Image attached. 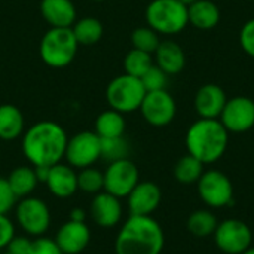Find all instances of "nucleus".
I'll return each mask as SVG.
<instances>
[{"instance_id":"nucleus-1","label":"nucleus","mask_w":254,"mask_h":254,"mask_svg":"<svg viewBox=\"0 0 254 254\" xmlns=\"http://www.w3.org/2000/svg\"><path fill=\"white\" fill-rule=\"evenodd\" d=\"M68 137L54 121H40L22 134V153L33 167H52L64 159Z\"/></svg>"},{"instance_id":"nucleus-2","label":"nucleus","mask_w":254,"mask_h":254,"mask_svg":"<svg viewBox=\"0 0 254 254\" xmlns=\"http://www.w3.org/2000/svg\"><path fill=\"white\" fill-rule=\"evenodd\" d=\"M165 244L162 226L152 216H129L115 240L116 254H161Z\"/></svg>"},{"instance_id":"nucleus-3","label":"nucleus","mask_w":254,"mask_h":254,"mask_svg":"<svg viewBox=\"0 0 254 254\" xmlns=\"http://www.w3.org/2000/svg\"><path fill=\"white\" fill-rule=\"evenodd\" d=\"M228 131L219 119H199L186 132V147L189 155L204 165L219 161L228 147Z\"/></svg>"},{"instance_id":"nucleus-4","label":"nucleus","mask_w":254,"mask_h":254,"mask_svg":"<svg viewBox=\"0 0 254 254\" xmlns=\"http://www.w3.org/2000/svg\"><path fill=\"white\" fill-rule=\"evenodd\" d=\"M77 46L79 43L74 37L71 27H51L40 40L39 52L42 61L46 65L54 68H63L74 60Z\"/></svg>"},{"instance_id":"nucleus-5","label":"nucleus","mask_w":254,"mask_h":254,"mask_svg":"<svg viewBox=\"0 0 254 254\" xmlns=\"http://www.w3.org/2000/svg\"><path fill=\"white\" fill-rule=\"evenodd\" d=\"M146 21L159 34H177L189 24L188 6L179 0H152L146 9Z\"/></svg>"},{"instance_id":"nucleus-6","label":"nucleus","mask_w":254,"mask_h":254,"mask_svg":"<svg viewBox=\"0 0 254 254\" xmlns=\"http://www.w3.org/2000/svg\"><path fill=\"white\" fill-rule=\"evenodd\" d=\"M146 92L138 77L124 73L110 80L106 88V100L110 109L121 113H131L140 110Z\"/></svg>"},{"instance_id":"nucleus-7","label":"nucleus","mask_w":254,"mask_h":254,"mask_svg":"<svg viewBox=\"0 0 254 254\" xmlns=\"http://www.w3.org/2000/svg\"><path fill=\"white\" fill-rule=\"evenodd\" d=\"M15 220L28 237H43L51 226V210L43 199L30 195L16 202Z\"/></svg>"},{"instance_id":"nucleus-8","label":"nucleus","mask_w":254,"mask_h":254,"mask_svg":"<svg viewBox=\"0 0 254 254\" xmlns=\"http://www.w3.org/2000/svg\"><path fill=\"white\" fill-rule=\"evenodd\" d=\"M64 159L74 170L94 167L101 159V138L95 131H82L67 141Z\"/></svg>"},{"instance_id":"nucleus-9","label":"nucleus","mask_w":254,"mask_h":254,"mask_svg":"<svg viewBox=\"0 0 254 254\" xmlns=\"http://www.w3.org/2000/svg\"><path fill=\"white\" fill-rule=\"evenodd\" d=\"M103 176H104L103 190L119 199L127 198L140 182L138 168L129 158L109 162L107 168L103 171Z\"/></svg>"},{"instance_id":"nucleus-10","label":"nucleus","mask_w":254,"mask_h":254,"mask_svg":"<svg viewBox=\"0 0 254 254\" xmlns=\"http://www.w3.org/2000/svg\"><path fill=\"white\" fill-rule=\"evenodd\" d=\"M198 192L201 199L213 208L229 205L234 196L232 182L219 170L204 171V174L198 180Z\"/></svg>"},{"instance_id":"nucleus-11","label":"nucleus","mask_w":254,"mask_h":254,"mask_svg":"<svg viewBox=\"0 0 254 254\" xmlns=\"http://www.w3.org/2000/svg\"><path fill=\"white\" fill-rule=\"evenodd\" d=\"M214 235L216 246L226 254H241L253 241V232L250 228L238 219H228L217 225Z\"/></svg>"},{"instance_id":"nucleus-12","label":"nucleus","mask_w":254,"mask_h":254,"mask_svg":"<svg viewBox=\"0 0 254 254\" xmlns=\"http://www.w3.org/2000/svg\"><path fill=\"white\" fill-rule=\"evenodd\" d=\"M140 112L152 127H165L173 122L177 107L173 95L167 89L146 92Z\"/></svg>"},{"instance_id":"nucleus-13","label":"nucleus","mask_w":254,"mask_h":254,"mask_svg":"<svg viewBox=\"0 0 254 254\" xmlns=\"http://www.w3.org/2000/svg\"><path fill=\"white\" fill-rule=\"evenodd\" d=\"M220 122L228 132H246L254 127V101L249 97H234L228 100L222 115Z\"/></svg>"},{"instance_id":"nucleus-14","label":"nucleus","mask_w":254,"mask_h":254,"mask_svg":"<svg viewBox=\"0 0 254 254\" xmlns=\"http://www.w3.org/2000/svg\"><path fill=\"white\" fill-rule=\"evenodd\" d=\"M54 240L64 254H80L91 243V229L85 222L67 220L57 231Z\"/></svg>"},{"instance_id":"nucleus-15","label":"nucleus","mask_w":254,"mask_h":254,"mask_svg":"<svg viewBox=\"0 0 254 254\" xmlns=\"http://www.w3.org/2000/svg\"><path fill=\"white\" fill-rule=\"evenodd\" d=\"M127 198L131 216H152L161 204L162 192L153 182H138Z\"/></svg>"},{"instance_id":"nucleus-16","label":"nucleus","mask_w":254,"mask_h":254,"mask_svg":"<svg viewBox=\"0 0 254 254\" xmlns=\"http://www.w3.org/2000/svg\"><path fill=\"white\" fill-rule=\"evenodd\" d=\"M122 213L121 199L107 192L94 195L89 205V216L100 228H115L122 220Z\"/></svg>"},{"instance_id":"nucleus-17","label":"nucleus","mask_w":254,"mask_h":254,"mask_svg":"<svg viewBox=\"0 0 254 254\" xmlns=\"http://www.w3.org/2000/svg\"><path fill=\"white\" fill-rule=\"evenodd\" d=\"M45 185L55 198L67 199L79 190L77 173L71 165L58 162L49 168V174Z\"/></svg>"},{"instance_id":"nucleus-18","label":"nucleus","mask_w":254,"mask_h":254,"mask_svg":"<svg viewBox=\"0 0 254 254\" xmlns=\"http://www.w3.org/2000/svg\"><path fill=\"white\" fill-rule=\"evenodd\" d=\"M225 91L216 83H207L199 88L195 97V110L202 119H217L226 104Z\"/></svg>"},{"instance_id":"nucleus-19","label":"nucleus","mask_w":254,"mask_h":254,"mask_svg":"<svg viewBox=\"0 0 254 254\" xmlns=\"http://www.w3.org/2000/svg\"><path fill=\"white\" fill-rule=\"evenodd\" d=\"M40 13L51 27L68 28L76 22V7L71 0H42Z\"/></svg>"},{"instance_id":"nucleus-20","label":"nucleus","mask_w":254,"mask_h":254,"mask_svg":"<svg viewBox=\"0 0 254 254\" xmlns=\"http://www.w3.org/2000/svg\"><path fill=\"white\" fill-rule=\"evenodd\" d=\"M156 65L164 70L167 74H179L186 64V57L180 45L173 40L161 42L155 51Z\"/></svg>"},{"instance_id":"nucleus-21","label":"nucleus","mask_w":254,"mask_h":254,"mask_svg":"<svg viewBox=\"0 0 254 254\" xmlns=\"http://www.w3.org/2000/svg\"><path fill=\"white\" fill-rule=\"evenodd\" d=\"M189 22L199 30H211L220 21V9L211 0H196L188 6Z\"/></svg>"},{"instance_id":"nucleus-22","label":"nucleus","mask_w":254,"mask_h":254,"mask_svg":"<svg viewBox=\"0 0 254 254\" xmlns=\"http://www.w3.org/2000/svg\"><path fill=\"white\" fill-rule=\"evenodd\" d=\"M25 131L22 112L13 104H0V140L13 141Z\"/></svg>"},{"instance_id":"nucleus-23","label":"nucleus","mask_w":254,"mask_h":254,"mask_svg":"<svg viewBox=\"0 0 254 254\" xmlns=\"http://www.w3.org/2000/svg\"><path fill=\"white\" fill-rule=\"evenodd\" d=\"M7 182L18 199L30 196L39 185L33 165H21L13 168L7 176Z\"/></svg>"},{"instance_id":"nucleus-24","label":"nucleus","mask_w":254,"mask_h":254,"mask_svg":"<svg viewBox=\"0 0 254 254\" xmlns=\"http://www.w3.org/2000/svg\"><path fill=\"white\" fill-rule=\"evenodd\" d=\"M124 113L109 109L98 115L95 119V132L100 138H115L122 137L125 132Z\"/></svg>"},{"instance_id":"nucleus-25","label":"nucleus","mask_w":254,"mask_h":254,"mask_svg":"<svg viewBox=\"0 0 254 254\" xmlns=\"http://www.w3.org/2000/svg\"><path fill=\"white\" fill-rule=\"evenodd\" d=\"M71 30L74 33L77 43L85 45V46L95 45L103 37V31H104L101 21L92 16H86V18L76 21L71 25Z\"/></svg>"},{"instance_id":"nucleus-26","label":"nucleus","mask_w":254,"mask_h":254,"mask_svg":"<svg viewBox=\"0 0 254 254\" xmlns=\"http://www.w3.org/2000/svg\"><path fill=\"white\" fill-rule=\"evenodd\" d=\"M202 174H204V164L189 153L180 158L174 167V177L182 185L198 183Z\"/></svg>"},{"instance_id":"nucleus-27","label":"nucleus","mask_w":254,"mask_h":254,"mask_svg":"<svg viewBox=\"0 0 254 254\" xmlns=\"http://www.w3.org/2000/svg\"><path fill=\"white\" fill-rule=\"evenodd\" d=\"M217 217L208 210H196L188 219V229L192 235L205 238L216 232L217 229Z\"/></svg>"},{"instance_id":"nucleus-28","label":"nucleus","mask_w":254,"mask_h":254,"mask_svg":"<svg viewBox=\"0 0 254 254\" xmlns=\"http://www.w3.org/2000/svg\"><path fill=\"white\" fill-rule=\"evenodd\" d=\"M153 65L152 54H147L144 51L132 48L124 60V68L127 74H131L134 77H141L150 67Z\"/></svg>"},{"instance_id":"nucleus-29","label":"nucleus","mask_w":254,"mask_h":254,"mask_svg":"<svg viewBox=\"0 0 254 254\" xmlns=\"http://www.w3.org/2000/svg\"><path fill=\"white\" fill-rule=\"evenodd\" d=\"M129 143L124 135L115 138H101V159L107 162L127 159L129 156Z\"/></svg>"},{"instance_id":"nucleus-30","label":"nucleus","mask_w":254,"mask_h":254,"mask_svg":"<svg viewBox=\"0 0 254 254\" xmlns=\"http://www.w3.org/2000/svg\"><path fill=\"white\" fill-rule=\"evenodd\" d=\"M77 188H79V190L89 193V195H97V193L103 192V189H104L103 171H100L94 167L82 168L77 173Z\"/></svg>"},{"instance_id":"nucleus-31","label":"nucleus","mask_w":254,"mask_h":254,"mask_svg":"<svg viewBox=\"0 0 254 254\" xmlns=\"http://www.w3.org/2000/svg\"><path fill=\"white\" fill-rule=\"evenodd\" d=\"M131 42L135 49L144 51L147 54H155L158 49L161 40H159V33H156L150 27H138L132 31L131 34Z\"/></svg>"},{"instance_id":"nucleus-32","label":"nucleus","mask_w":254,"mask_h":254,"mask_svg":"<svg viewBox=\"0 0 254 254\" xmlns=\"http://www.w3.org/2000/svg\"><path fill=\"white\" fill-rule=\"evenodd\" d=\"M144 89L147 92L150 91H161V89H165L167 86V82H168V74L161 70L156 64H153L141 77H140Z\"/></svg>"},{"instance_id":"nucleus-33","label":"nucleus","mask_w":254,"mask_h":254,"mask_svg":"<svg viewBox=\"0 0 254 254\" xmlns=\"http://www.w3.org/2000/svg\"><path fill=\"white\" fill-rule=\"evenodd\" d=\"M18 202L16 195L9 186L7 179L0 177V214H9Z\"/></svg>"},{"instance_id":"nucleus-34","label":"nucleus","mask_w":254,"mask_h":254,"mask_svg":"<svg viewBox=\"0 0 254 254\" xmlns=\"http://www.w3.org/2000/svg\"><path fill=\"white\" fill-rule=\"evenodd\" d=\"M28 254H64L55 240L48 237H37L31 241V250Z\"/></svg>"},{"instance_id":"nucleus-35","label":"nucleus","mask_w":254,"mask_h":254,"mask_svg":"<svg viewBox=\"0 0 254 254\" xmlns=\"http://www.w3.org/2000/svg\"><path fill=\"white\" fill-rule=\"evenodd\" d=\"M240 45L247 55L254 58V18L243 25L240 31Z\"/></svg>"},{"instance_id":"nucleus-36","label":"nucleus","mask_w":254,"mask_h":254,"mask_svg":"<svg viewBox=\"0 0 254 254\" xmlns=\"http://www.w3.org/2000/svg\"><path fill=\"white\" fill-rule=\"evenodd\" d=\"M16 235L15 225L7 214H0V250H4Z\"/></svg>"},{"instance_id":"nucleus-37","label":"nucleus","mask_w":254,"mask_h":254,"mask_svg":"<svg viewBox=\"0 0 254 254\" xmlns=\"http://www.w3.org/2000/svg\"><path fill=\"white\" fill-rule=\"evenodd\" d=\"M31 241L28 237H13L6 250L10 254H28L31 250Z\"/></svg>"},{"instance_id":"nucleus-38","label":"nucleus","mask_w":254,"mask_h":254,"mask_svg":"<svg viewBox=\"0 0 254 254\" xmlns=\"http://www.w3.org/2000/svg\"><path fill=\"white\" fill-rule=\"evenodd\" d=\"M68 220H73V222H85L86 220V211L80 207H74L70 214H68Z\"/></svg>"},{"instance_id":"nucleus-39","label":"nucleus","mask_w":254,"mask_h":254,"mask_svg":"<svg viewBox=\"0 0 254 254\" xmlns=\"http://www.w3.org/2000/svg\"><path fill=\"white\" fill-rule=\"evenodd\" d=\"M49 168H51V167H34L36 177H37L39 183H45V182H46L48 174H49Z\"/></svg>"},{"instance_id":"nucleus-40","label":"nucleus","mask_w":254,"mask_h":254,"mask_svg":"<svg viewBox=\"0 0 254 254\" xmlns=\"http://www.w3.org/2000/svg\"><path fill=\"white\" fill-rule=\"evenodd\" d=\"M179 1H180V3H183L185 6H190V4H192V3H195L196 0H179Z\"/></svg>"},{"instance_id":"nucleus-41","label":"nucleus","mask_w":254,"mask_h":254,"mask_svg":"<svg viewBox=\"0 0 254 254\" xmlns=\"http://www.w3.org/2000/svg\"><path fill=\"white\" fill-rule=\"evenodd\" d=\"M241 254H254V249H247L244 253H241Z\"/></svg>"},{"instance_id":"nucleus-42","label":"nucleus","mask_w":254,"mask_h":254,"mask_svg":"<svg viewBox=\"0 0 254 254\" xmlns=\"http://www.w3.org/2000/svg\"><path fill=\"white\" fill-rule=\"evenodd\" d=\"M94 1H104V0H94Z\"/></svg>"},{"instance_id":"nucleus-43","label":"nucleus","mask_w":254,"mask_h":254,"mask_svg":"<svg viewBox=\"0 0 254 254\" xmlns=\"http://www.w3.org/2000/svg\"><path fill=\"white\" fill-rule=\"evenodd\" d=\"M3 254H10V253H9V252H6V253H3Z\"/></svg>"},{"instance_id":"nucleus-44","label":"nucleus","mask_w":254,"mask_h":254,"mask_svg":"<svg viewBox=\"0 0 254 254\" xmlns=\"http://www.w3.org/2000/svg\"><path fill=\"white\" fill-rule=\"evenodd\" d=\"M253 240H254V234H253Z\"/></svg>"}]
</instances>
